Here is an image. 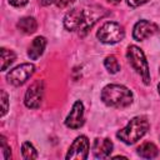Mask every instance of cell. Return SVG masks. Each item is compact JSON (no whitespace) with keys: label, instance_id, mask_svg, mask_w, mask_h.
Listing matches in <instances>:
<instances>
[{"label":"cell","instance_id":"cell-1","mask_svg":"<svg viewBox=\"0 0 160 160\" xmlns=\"http://www.w3.org/2000/svg\"><path fill=\"white\" fill-rule=\"evenodd\" d=\"M106 12L104 9L91 8V9H72L64 18V26L69 31H88L99 18H102Z\"/></svg>","mask_w":160,"mask_h":160},{"label":"cell","instance_id":"cell-2","mask_svg":"<svg viewBox=\"0 0 160 160\" xmlns=\"http://www.w3.org/2000/svg\"><path fill=\"white\" fill-rule=\"evenodd\" d=\"M101 100L108 106L122 109L132 102V92L124 85L110 84L102 89Z\"/></svg>","mask_w":160,"mask_h":160},{"label":"cell","instance_id":"cell-3","mask_svg":"<svg viewBox=\"0 0 160 160\" xmlns=\"http://www.w3.org/2000/svg\"><path fill=\"white\" fill-rule=\"evenodd\" d=\"M148 129H149L148 119L145 116H135L129 121V124L124 129L116 132V136L122 142L128 145H132L146 134Z\"/></svg>","mask_w":160,"mask_h":160},{"label":"cell","instance_id":"cell-4","mask_svg":"<svg viewBox=\"0 0 160 160\" xmlns=\"http://www.w3.org/2000/svg\"><path fill=\"white\" fill-rule=\"evenodd\" d=\"M126 56H128V60H129L130 65L134 68V70L138 74H140V76L142 78L144 82L146 85L150 84L149 65H148V61L145 59V55H144L142 50L140 48H138L136 45H130L128 48Z\"/></svg>","mask_w":160,"mask_h":160},{"label":"cell","instance_id":"cell-5","mask_svg":"<svg viewBox=\"0 0 160 160\" xmlns=\"http://www.w3.org/2000/svg\"><path fill=\"white\" fill-rule=\"evenodd\" d=\"M125 31L124 28L115 22V21H108L105 22L96 32L98 39L104 44H115L124 39Z\"/></svg>","mask_w":160,"mask_h":160},{"label":"cell","instance_id":"cell-6","mask_svg":"<svg viewBox=\"0 0 160 160\" xmlns=\"http://www.w3.org/2000/svg\"><path fill=\"white\" fill-rule=\"evenodd\" d=\"M42 96H44V82L42 80H36L26 90L24 102L29 109H38L41 104Z\"/></svg>","mask_w":160,"mask_h":160},{"label":"cell","instance_id":"cell-7","mask_svg":"<svg viewBox=\"0 0 160 160\" xmlns=\"http://www.w3.org/2000/svg\"><path fill=\"white\" fill-rule=\"evenodd\" d=\"M34 70H35V66L32 64H21L14 68L12 70H10V72L6 75V79L11 85L20 86L32 75Z\"/></svg>","mask_w":160,"mask_h":160},{"label":"cell","instance_id":"cell-8","mask_svg":"<svg viewBox=\"0 0 160 160\" xmlns=\"http://www.w3.org/2000/svg\"><path fill=\"white\" fill-rule=\"evenodd\" d=\"M89 155V140L86 136L80 135L78 136L71 146L69 148V151L66 154V159H75V160H85Z\"/></svg>","mask_w":160,"mask_h":160},{"label":"cell","instance_id":"cell-9","mask_svg":"<svg viewBox=\"0 0 160 160\" xmlns=\"http://www.w3.org/2000/svg\"><path fill=\"white\" fill-rule=\"evenodd\" d=\"M158 32H159V26L156 24L148 21V20H140L134 26L132 36L135 40L141 41V40H145V39L158 34Z\"/></svg>","mask_w":160,"mask_h":160},{"label":"cell","instance_id":"cell-10","mask_svg":"<svg viewBox=\"0 0 160 160\" xmlns=\"http://www.w3.org/2000/svg\"><path fill=\"white\" fill-rule=\"evenodd\" d=\"M84 124V105L81 101H75L70 114L65 120V125L70 129H79Z\"/></svg>","mask_w":160,"mask_h":160},{"label":"cell","instance_id":"cell-11","mask_svg":"<svg viewBox=\"0 0 160 160\" xmlns=\"http://www.w3.org/2000/svg\"><path fill=\"white\" fill-rule=\"evenodd\" d=\"M112 151V142L109 139H95L92 144L94 156L98 159H106Z\"/></svg>","mask_w":160,"mask_h":160},{"label":"cell","instance_id":"cell-12","mask_svg":"<svg viewBox=\"0 0 160 160\" xmlns=\"http://www.w3.org/2000/svg\"><path fill=\"white\" fill-rule=\"evenodd\" d=\"M45 46H46V39L44 36H38L32 40L31 45L29 46V50H28V55L31 60H36L39 59L44 50H45Z\"/></svg>","mask_w":160,"mask_h":160},{"label":"cell","instance_id":"cell-13","mask_svg":"<svg viewBox=\"0 0 160 160\" xmlns=\"http://www.w3.org/2000/svg\"><path fill=\"white\" fill-rule=\"evenodd\" d=\"M36 28H38L36 20L34 18H31V16L21 18L18 21V29L20 31H22L24 34H32V32L36 31Z\"/></svg>","mask_w":160,"mask_h":160},{"label":"cell","instance_id":"cell-14","mask_svg":"<svg viewBox=\"0 0 160 160\" xmlns=\"http://www.w3.org/2000/svg\"><path fill=\"white\" fill-rule=\"evenodd\" d=\"M138 154L144 159H154L158 156L159 150L152 142H144L138 148Z\"/></svg>","mask_w":160,"mask_h":160},{"label":"cell","instance_id":"cell-15","mask_svg":"<svg viewBox=\"0 0 160 160\" xmlns=\"http://www.w3.org/2000/svg\"><path fill=\"white\" fill-rule=\"evenodd\" d=\"M16 59V55L14 51L8 50L5 48H1V70L5 71Z\"/></svg>","mask_w":160,"mask_h":160},{"label":"cell","instance_id":"cell-16","mask_svg":"<svg viewBox=\"0 0 160 160\" xmlns=\"http://www.w3.org/2000/svg\"><path fill=\"white\" fill-rule=\"evenodd\" d=\"M104 65L105 68L108 69L109 72L111 74H116L119 70H120V64L118 61V59L114 56V55H109L105 58V61H104Z\"/></svg>","mask_w":160,"mask_h":160},{"label":"cell","instance_id":"cell-17","mask_svg":"<svg viewBox=\"0 0 160 160\" xmlns=\"http://www.w3.org/2000/svg\"><path fill=\"white\" fill-rule=\"evenodd\" d=\"M21 154H22V158L26 159V160H31V159H36L38 158V152H36L35 148L30 142H28V141L22 144Z\"/></svg>","mask_w":160,"mask_h":160},{"label":"cell","instance_id":"cell-18","mask_svg":"<svg viewBox=\"0 0 160 160\" xmlns=\"http://www.w3.org/2000/svg\"><path fill=\"white\" fill-rule=\"evenodd\" d=\"M0 141H1V145H0V149H1V158L4 160H8L11 158V151H10V148L6 142V139L4 136H0Z\"/></svg>","mask_w":160,"mask_h":160},{"label":"cell","instance_id":"cell-19","mask_svg":"<svg viewBox=\"0 0 160 160\" xmlns=\"http://www.w3.org/2000/svg\"><path fill=\"white\" fill-rule=\"evenodd\" d=\"M1 116H4L8 111V94L4 90H1Z\"/></svg>","mask_w":160,"mask_h":160},{"label":"cell","instance_id":"cell-20","mask_svg":"<svg viewBox=\"0 0 160 160\" xmlns=\"http://www.w3.org/2000/svg\"><path fill=\"white\" fill-rule=\"evenodd\" d=\"M54 2H55V5H56L58 8H60V9H65V8L70 6L71 4H74L75 0H54Z\"/></svg>","mask_w":160,"mask_h":160},{"label":"cell","instance_id":"cell-21","mask_svg":"<svg viewBox=\"0 0 160 160\" xmlns=\"http://www.w3.org/2000/svg\"><path fill=\"white\" fill-rule=\"evenodd\" d=\"M148 1L149 0H128V5H130L131 8H136V6H140Z\"/></svg>","mask_w":160,"mask_h":160},{"label":"cell","instance_id":"cell-22","mask_svg":"<svg viewBox=\"0 0 160 160\" xmlns=\"http://www.w3.org/2000/svg\"><path fill=\"white\" fill-rule=\"evenodd\" d=\"M29 0H9V2L12 5V6H16V8H21L24 5L28 4Z\"/></svg>","mask_w":160,"mask_h":160},{"label":"cell","instance_id":"cell-23","mask_svg":"<svg viewBox=\"0 0 160 160\" xmlns=\"http://www.w3.org/2000/svg\"><path fill=\"white\" fill-rule=\"evenodd\" d=\"M39 2H40L41 5H44V6H48V5L52 4V2H54V0H39Z\"/></svg>","mask_w":160,"mask_h":160},{"label":"cell","instance_id":"cell-24","mask_svg":"<svg viewBox=\"0 0 160 160\" xmlns=\"http://www.w3.org/2000/svg\"><path fill=\"white\" fill-rule=\"evenodd\" d=\"M109 2H111V4H119L121 0H108Z\"/></svg>","mask_w":160,"mask_h":160},{"label":"cell","instance_id":"cell-25","mask_svg":"<svg viewBox=\"0 0 160 160\" xmlns=\"http://www.w3.org/2000/svg\"><path fill=\"white\" fill-rule=\"evenodd\" d=\"M158 89H159V92H160V84L158 85Z\"/></svg>","mask_w":160,"mask_h":160}]
</instances>
